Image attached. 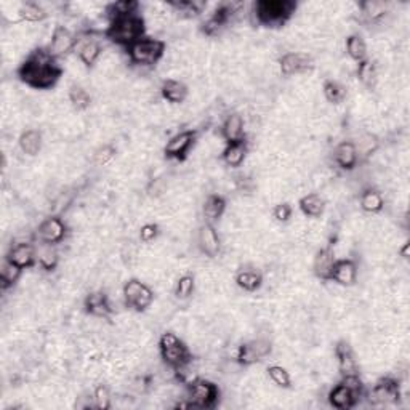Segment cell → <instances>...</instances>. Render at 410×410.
Segmentation results:
<instances>
[{
    "label": "cell",
    "mask_w": 410,
    "mask_h": 410,
    "mask_svg": "<svg viewBox=\"0 0 410 410\" xmlns=\"http://www.w3.org/2000/svg\"><path fill=\"white\" fill-rule=\"evenodd\" d=\"M145 285H146V283H143V280L138 279V278H132V279H128V280H125V283H123V285H122V301H123V305L127 306V308H130L136 296L141 294L143 289H145Z\"/></svg>",
    "instance_id": "obj_42"
},
{
    "label": "cell",
    "mask_w": 410,
    "mask_h": 410,
    "mask_svg": "<svg viewBox=\"0 0 410 410\" xmlns=\"http://www.w3.org/2000/svg\"><path fill=\"white\" fill-rule=\"evenodd\" d=\"M354 146H356V151H358V156H359V161L360 159H369L370 156H373L375 152L378 151L380 147V140L378 136L375 135V133H370V132H364L360 133L358 136V140L353 141Z\"/></svg>",
    "instance_id": "obj_32"
},
{
    "label": "cell",
    "mask_w": 410,
    "mask_h": 410,
    "mask_svg": "<svg viewBox=\"0 0 410 410\" xmlns=\"http://www.w3.org/2000/svg\"><path fill=\"white\" fill-rule=\"evenodd\" d=\"M196 290V278L192 274H183L175 280L174 285V294L176 300L185 301L189 300L192 295H194Z\"/></svg>",
    "instance_id": "obj_40"
},
{
    "label": "cell",
    "mask_w": 410,
    "mask_h": 410,
    "mask_svg": "<svg viewBox=\"0 0 410 410\" xmlns=\"http://www.w3.org/2000/svg\"><path fill=\"white\" fill-rule=\"evenodd\" d=\"M296 3L292 0H260L252 5L250 14L261 26L280 28L294 17Z\"/></svg>",
    "instance_id": "obj_2"
},
{
    "label": "cell",
    "mask_w": 410,
    "mask_h": 410,
    "mask_svg": "<svg viewBox=\"0 0 410 410\" xmlns=\"http://www.w3.org/2000/svg\"><path fill=\"white\" fill-rule=\"evenodd\" d=\"M74 52L85 68H93L103 57V45L93 31L81 32L77 36Z\"/></svg>",
    "instance_id": "obj_11"
},
{
    "label": "cell",
    "mask_w": 410,
    "mask_h": 410,
    "mask_svg": "<svg viewBox=\"0 0 410 410\" xmlns=\"http://www.w3.org/2000/svg\"><path fill=\"white\" fill-rule=\"evenodd\" d=\"M226 199L220 194H209L205 197L204 204H202V216H204V221L207 223L215 225L216 221L223 218L226 214Z\"/></svg>",
    "instance_id": "obj_27"
},
{
    "label": "cell",
    "mask_w": 410,
    "mask_h": 410,
    "mask_svg": "<svg viewBox=\"0 0 410 410\" xmlns=\"http://www.w3.org/2000/svg\"><path fill=\"white\" fill-rule=\"evenodd\" d=\"M199 136L197 130H183L172 135L164 146V156L172 161H185Z\"/></svg>",
    "instance_id": "obj_12"
},
{
    "label": "cell",
    "mask_w": 410,
    "mask_h": 410,
    "mask_svg": "<svg viewBox=\"0 0 410 410\" xmlns=\"http://www.w3.org/2000/svg\"><path fill=\"white\" fill-rule=\"evenodd\" d=\"M68 100L76 111H87L92 106V95L85 87L72 83L68 90Z\"/></svg>",
    "instance_id": "obj_37"
},
{
    "label": "cell",
    "mask_w": 410,
    "mask_h": 410,
    "mask_svg": "<svg viewBox=\"0 0 410 410\" xmlns=\"http://www.w3.org/2000/svg\"><path fill=\"white\" fill-rule=\"evenodd\" d=\"M68 225L61 218V215H50L39 223L36 229V237L41 244L59 245L63 244L68 236Z\"/></svg>",
    "instance_id": "obj_10"
},
{
    "label": "cell",
    "mask_w": 410,
    "mask_h": 410,
    "mask_svg": "<svg viewBox=\"0 0 410 410\" xmlns=\"http://www.w3.org/2000/svg\"><path fill=\"white\" fill-rule=\"evenodd\" d=\"M220 388L209 378L196 377L186 385V399L191 407L215 409L220 401Z\"/></svg>",
    "instance_id": "obj_6"
},
{
    "label": "cell",
    "mask_w": 410,
    "mask_h": 410,
    "mask_svg": "<svg viewBox=\"0 0 410 410\" xmlns=\"http://www.w3.org/2000/svg\"><path fill=\"white\" fill-rule=\"evenodd\" d=\"M316 68L314 58L308 52H285L278 59V69L280 76L292 77L309 74Z\"/></svg>",
    "instance_id": "obj_8"
},
{
    "label": "cell",
    "mask_w": 410,
    "mask_h": 410,
    "mask_svg": "<svg viewBox=\"0 0 410 410\" xmlns=\"http://www.w3.org/2000/svg\"><path fill=\"white\" fill-rule=\"evenodd\" d=\"M5 258H8L21 269H31L37 265V249L32 245V242H17L10 247Z\"/></svg>",
    "instance_id": "obj_18"
},
{
    "label": "cell",
    "mask_w": 410,
    "mask_h": 410,
    "mask_svg": "<svg viewBox=\"0 0 410 410\" xmlns=\"http://www.w3.org/2000/svg\"><path fill=\"white\" fill-rule=\"evenodd\" d=\"M23 271L24 269L12 263L8 258H3L2 266H0V285H2V290L14 287L18 284V280L21 279Z\"/></svg>",
    "instance_id": "obj_35"
},
{
    "label": "cell",
    "mask_w": 410,
    "mask_h": 410,
    "mask_svg": "<svg viewBox=\"0 0 410 410\" xmlns=\"http://www.w3.org/2000/svg\"><path fill=\"white\" fill-rule=\"evenodd\" d=\"M266 373H268L269 380L276 385V387H279L283 389L292 388V377H290L289 370L284 369L283 365H278V364L268 365V369H266Z\"/></svg>",
    "instance_id": "obj_41"
},
{
    "label": "cell",
    "mask_w": 410,
    "mask_h": 410,
    "mask_svg": "<svg viewBox=\"0 0 410 410\" xmlns=\"http://www.w3.org/2000/svg\"><path fill=\"white\" fill-rule=\"evenodd\" d=\"M18 18L21 19V21H26V23H42L43 19H47L48 13L47 10L42 7L41 3H36V2H26V3H21L18 8Z\"/></svg>",
    "instance_id": "obj_36"
},
{
    "label": "cell",
    "mask_w": 410,
    "mask_h": 410,
    "mask_svg": "<svg viewBox=\"0 0 410 410\" xmlns=\"http://www.w3.org/2000/svg\"><path fill=\"white\" fill-rule=\"evenodd\" d=\"M271 351H273V342L265 335H260V337L240 343L237 347L236 362L240 367H250V365L258 364L265 358H268Z\"/></svg>",
    "instance_id": "obj_7"
},
{
    "label": "cell",
    "mask_w": 410,
    "mask_h": 410,
    "mask_svg": "<svg viewBox=\"0 0 410 410\" xmlns=\"http://www.w3.org/2000/svg\"><path fill=\"white\" fill-rule=\"evenodd\" d=\"M159 236H161V226L157 223H145L140 226V229H138V237H140L143 244H152V242L159 239Z\"/></svg>",
    "instance_id": "obj_46"
},
{
    "label": "cell",
    "mask_w": 410,
    "mask_h": 410,
    "mask_svg": "<svg viewBox=\"0 0 410 410\" xmlns=\"http://www.w3.org/2000/svg\"><path fill=\"white\" fill-rule=\"evenodd\" d=\"M247 154H249V141L247 140L226 143L225 150L221 151V161L231 169H239L245 162Z\"/></svg>",
    "instance_id": "obj_25"
},
{
    "label": "cell",
    "mask_w": 410,
    "mask_h": 410,
    "mask_svg": "<svg viewBox=\"0 0 410 410\" xmlns=\"http://www.w3.org/2000/svg\"><path fill=\"white\" fill-rule=\"evenodd\" d=\"M146 23L141 14L130 17H119L110 21V26L105 31V37L119 47L128 48L136 41L145 37Z\"/></svg>",
    "instance_id": "obj_3"
},
{
    "label": "cell",
    "mask_w": 410,
    "mask_h": 410,
    "mask_svg": "<svg viewBox=\"0 0 410 410\" xmlns=\"http://www.w3.org/2000/svg\"><path fill=\"white\" fill-rule=\"evenodd\" d=\"M300 212L308 218H320L325 212V199L319 192H308L298 199Z\"/></svg>",
    "instance_id": "obj_29"
},
{
    "label": "cell",
    "mask_w": 410,
    "mask_h": 410,
    "mask_svg": "<svg viewBox=\"0 0 410 410\" xmlns=\"http://www.w3.org/2000/svg\"><path fill=\"white\" fill-rule=\"evenodd\" d=\"M116 154H117L116 146L110 145V143H107V145H101L95 152H93V164L98 167L110 165L111 162L116 159Z\"/></svg>",
    "instance_id": "obj_45"
},
{
    "label": "cell",
    "mask_w": 410,
    "mask_h": 410,
    "mask_svg": "<svg viewBox=\"0 0 410 410\" xmlns=\"http://www.w3.org/2000/svg\"><path fill=\"white\" fill-rule=\"evenodd\" d=\"M93 402H95V409L107 410L112 407V393L110 387L106 383H98L93 388Z\"/></svg>",
    "instance_id": "obj_43"
},
{
    "label": "cell",
    "mask_w": 410,
    "mask_h": 410,
    "mask_svg": "<svg viewBox=\"0 0 410 410\" xmlns=\"http://www.w3.org/2000/svg\"><path fill=\"white\" fill-rule=\"evenodd\" d=\"M167 43L156 37H143L125 48L128 63L136 68H154L165 57Z\"/></svg>",
    "instance_id": "obj_4"
},
{
    "label": "cell",
    "mask_w": 410,
    "mask_h": 410,
    "mask_svg": "<svg viewBox=\"0 0 410 410\" xmlns=\"http://www.w3.org/2000/svg\"><path fill=\"white\" fill-rule=\"evenodd\" d=\"M334 162L338 169L345 172H351L359 164V156L356 151V146L351 140L340 141L337 146L334 147Z\"/></svg>",
    "instance_id": "obj_22"
},
{
    "label": "cell",
    "mask_w": 410,
    "mask_h": 410,
    "mask_svg": "<svg viewBox=\"0 0 410 410\" xmlns=\"http://www.w3.org/2000/svg\"><path fill=\"white\" fill-rule=\"evenodd\" d=\"M221 138L226 143H236L247 140L245 138V119L239 112H231L221 123Z\"/></svg>",
    "instance_id": "obj_23"
},
{
    "label": "cell",
    "mask_w": 410,
    "mask_h": 410,
    "mask_svg": "<svg viewBox=\"0 0 410 410\" xmlns=\"http://www.w3.org/2000/svg\"><path fill=\"white\" fill-rule=\"evenodd\" d=\"M385 205H387V202H385L383 194L378 189H375V187H365V189L360 192L359 207L365 214L377 215L380 212H383Z\"/></svg>",
    "instance_id": "obj_30"
},
{
    "label": "cell",
    "mask_w": 410,
    "mask_h": 410,
    "mask_svg": "<svg viewBox=\"0 0 410 410\" xmlns=\"http://www.w3.org/2000/svg\"><path fill=\"white\" fill-rule=\"evenodd\" d=\"M345 50H347V55L356 63L367 59V43H365L364 37L359 36V34H349L347 41H345Z\"/></svg>",
    "instance_id": "obj_33"
},
{
    "label": "cell",
    "mask_w": 410,
    "mask_h": 410,
    "mask_svg": "<svg viewBox=\"0 0 410 410\" xmlns=\"http://www.w3.org/2000/svg\"><path fill=\"white\" fill-rule=\"evenodd\" d=\"M359 279V266L353 258H337L330 274V283L340 287H354Z\"/></svg>",
    "instance_id": "obj_16"
},
{
    "label": "cell",
    "mask_w": 410,
    "mask_h": 410,
    "mask_svg": "<svg viewBox=\"0 0 410 410\" xmlns=\"http://www.w3.org/2000/svg\"><path fill=\"white\" fill-rule=\"evenodd\" d=\"M234 283L237 287H239L240 290H244V292L254 294V292H258V290L263 287L265 276L260 269H256L255 266L247 265L236 271Z\"/></svg>",
    "instance_id": "obj_20"
},
{
    "label": "cell",
    "mask_w": 410,
    "mask_h": 410,
    "mask_svg": "<svg viewBox=\"0 0 410 410\" xmlns=\"http://www.w3.org/2000/svg\"><path fill=\"white\" fill-rule=\"evenodd\" d=\"M161 96L170 105H183L189 96V88L180 79H165L161 83Z\"/></svg>",
    "instance_id": "obj_24"
},
{
    "label": "cell",
    "mask_w": 410,
    "mask_h": 410,
    "mask_svg": "<svg viewBox=\"0 0 410 410\" xmlns=\"http://www.w3.org/2000/svg\"><path fill=\"white\" fill-rule=\"evenodd\" d=\"M401 385L394 377H382L377 380L373 388L364 394L372 406H385L389 402H398L401 399Z\"/></svg>",
    "instance_id": "obj_9"
},
{
    "label": "cell",
    "mask_w": 410,
    "mask_h": 410,
    "mask_svg": "<svg viewBox=\"0 0 410 410\" xmlns=\"http://www.w3.org/2000/svg\"><path fill=\"white\" fill-rule=\"evenodd\" d=\"M340 383H343L345 387H347L349 391L354 394V396H358L359 401H360V398H364L365 388H364V382L359 377V373L345 375V377H342V382Z\"/></svg>",
    "instance_id": "obj_47"
},
{
    "label": "cell",
    "mask_w": 410,
    "mask_h": 410,
    "mask_svg": "<svg viewBox=\"0 0 410 410\" xmlns=\"http://www.w3.org/2000/svg\"><path fill=\"white\" fill-rule=\"evenodd\" d=\"M398 255L402 256L404 260L409 258V242L407 240L404 242V245L401 247V249H399V247H398Z\"/></svg>",
    "instance_id": "obj_49"
},
{
    "label": "cell",
    "mask_w": 410,
    "mask_h": 410,
    "mask_svg": "<svg viewBox=\"0 0 410 410\" xmlns=\"http://www.w3.org/2000/svg\"><path fill=\"white\" fill-rule=\"evenodd\" d=\"M64 69L50 55L47 47H37L28 53L18 68V79L34 90H52L63 77Z\"/></svg>",
    "instance_id": "obj_1"
},
{
    "label": "cell",
    "mask_w": 410,
    "mask_h": 410,
    "mask_svg": "<svg viewBox=\"0 0 410 410\" xmlns=\"http://www.w3.org/2000/svg\"><path fill=\"white\" fill-rule=\"evenodd\" d=\"M294 216V209L292 205L287 204V202H278L273 207V218L278 221V223H289Z\"/></svg>",
    "instance_id": "obj_48"
},
{
    "label": "cell",
    "mask_w": 410,
    "mask_h": 410,
    "mask_svg": "<svg viewBox=\"0 0 410 410\" xmlns=\"http://www.w3.org/2000/svg\"><path fill=\"white\" fill-rule=\"evenodd\" d=\"M327 401L330 406L338 410H349L359 404V398L349 391L343 383H338L327 394Z\"/></svg>",
    "instance_id": "obj_28"
},
{
    "label": "cell",
    "mask_w": 410,
    "mask_h": 410,
    "mask_svg": "<svg viewBox=\"0 0 410 410\" xmlns=\"http://www.w3.org/2000/svg\"><path fill=\"white\" fill-rule=\"evenodd\" d=\"M360 21L364 24H383L389 17V5L387 2H377V0H367L358 5Z\"/></svg>",
    "instance_id": "obj_19"
},
{
    "label": "cell",
    "mask_w": 410,
    "mask_h": 410,
    "mask_svg": "<svg viewBox=\"0 0 410 410\" xmlns=\"http://www.w3.org/2000/svg\"><path fill=\"white\" fill-rule=\"evenodd\" d=\"M18 147L24 156L34 157L43 147V133L37 128H28L18 136Z\"/></svg>",
    "instance_id": "obj_26"
},
{
    "label": "cell",
    "mask_w": 410,
    "mask_h": 410,
    "mask_svg": "<svg viewBox=\"0 0 410 410\" xmlns=\"http://www.w3.org/2000/svg\"><path fill=\"white\" fill-rule=\"evenodd\" d=\"M159 353L167 367L172 370L192 360V351L175 332L167 330L159 337Z\"/></svg>",
    "instance_id": "obj_5"
},
{
    "label": "cell",
    "mask_w": 410,
    "mask_h": 410,
    "mask_svg": "<svg viewBox=\"0 0 410 410\" xmlns=\"http://www.w3.org/2000/svg\"><path fill=\"white\" fill-rule=\"evenodd\" d=\"M83 308H85L87 314H90L95 319H110L116 313L111 296L103 290H95V292L85 295Z\"/></svg>",
    "instance_id": "obj_15"
},
{
    "label": "cell",
    "mask_w": 410,
    "mask_h": 410,
    "mask_svg": "<svg viewBox=\"0 0 410 410\" xmlns=\"http://www.w3.org/2000/svg\"><path fill=\"white\" fill-rule=\"evenodd\" d=\"M356 77H358V81L362 83L364 87H369V88L375 87V83L378 81L377 63L369 58L358 63V68H356Z\"/></svg>",
    "instance_id": "obj_34"
},
{
    "label": "cell",
    "mask_w": 410,
    "mask_h": 410,
    "mask_svg": "<svg viewBox=\"0 0 410 410\" xmlns=\"http://www.w3.org/2000/svg\"><path fill=\"white\" fill-rule=\"evenodd\" d=\"M140 3L136 0H121L106 7V14L110 17V21L119 17H130V14H138Z\"/></svg>",
    "instance_id": "obj_39"
},
{
    "label": "cell",
    "mask_w": 410,
    "mask_h": 410,
    "mask_svg": "<svg viewBox=\"0 0 410 410\" xmlns=\"http://www.w3.org/2000/svg\"><path fill=\"white\" fill-rule=\"evenodd\" d=\"M37 265L47 273H53L59 265V255L55 245L42 244L41 250H37Z\"/></svg>",
    "instance_id": "obj_38"
},
{
    "label": "cell",
    "mask_w": 410,
    "mask_h": 410,
    "mask_svg": "<svg viewBox=\"0 0 410 410\" xmlns=\"http://www.w3.org/2000/svg\"><path fill=\"white\" fill-rule=\"evenodd\" d=\"M76 41H77V36L71 31V29L63 26V24H58V26H55V29L52 31L50 42H48L47 50L50 52V55L55 59L66 58L69 53L74 52Z\"/></svg>",
    "instance_id": "obj_14"
},
{
    "label": "cell",
    "mask_w": 410,
    "mask_h": 410,
    "mask_svg": "<svg viewBox=\"0 0 410 410\" xmlns=\"http://www.w3.org/2000/svg\"><path fill=\"white\" fill-rule=\"evenodd\" d=\"M154 298H156V294L154 290H152L150 285H145V289L141 290V294L136 296L135 301H133L130 308L133 311H136V313H145V311H147L152 306V303H154Z\"/></svg>",
    "instance_id": "obj_44"
},
{
    "label": "cell",
    "mask_w": 410,
    "mask_h": 410,
    "mask_svg": "<svg viewBox=\"0 0 410 410\" xmlns=\"http://www.w3.org/2000/svg\"><path fill=\"white\" fill-rule=\"evenodd\" d=\"M335 252L332 245H325L318 249L313 258V273L319 280L330 283V274L335 265Z\"/></svg>",
    "instance_id": "obj_21"
},
{
    "label": "cell",
    "mask_w": 410,
    "mask_h": 410,
    "mask_svg": "<svg viewBox=\"0 0 410 410\" xmlns=\"http://www.w3.org/2000/svg\"><path fill=\"white\" fill-rule=\"evenodd\" d=\"M322 95L324 100L330 103V105H342L348 96V88L340 81L325 79L322 83Z\"/></svg>",
    "instance_id": "obj_31"
},
{
    "label": "cell",
    "mask_w": 410,
    "mask_h": 410,
    "mask_svg": "<svg viewBox=\"0 0 410 410\" xmlns=\"http://www.w3.org/2000/svg\"><path fill=\"white\" fill-rule=\"evenodd\" d=\"M335 359H337V367L342 377L345 375H354L359 373V362L356 359L354 349L347 340H338L334 348Z\"/></svg>",
    "instance_id": "obj_17"
},
{
    "label": "cell",
    "mask_w": 410,
    "mask_h": 410,
    "mask_svg": "<svg viewBox=\"0 0 410 410\" xmlns=\"http://www.w3.org/2000/svg\"><path fill=\"white\" fill-rule=\"evenodd\" d=\"M196 245L201 254L207 256V258H216L223 250V242H221L218 231H216L214 225L207 223V221H204L197 228Z\"/></svg>",
    "instance_id": "obj_13"
}]
</instances>
